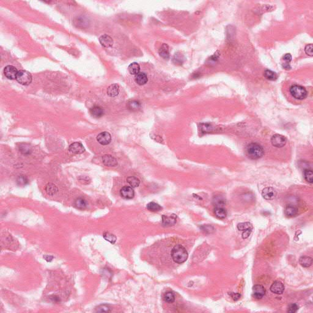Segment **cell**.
Here are the masks:
<instances>
[{"label": "cell", "instance_id": "6da1fadb", "mask_svg": "<svg viewBox=\"0 0 313 313\" xmlns=\"http://www.w3.org/2000/svg\"><path fill=\"white\" fill-rule=\"evenodd\" d=\"M171 257L173 261L177 264H182L188 258V253L186 249L181 245H177L171 251Z\"/></svg>", "mask_w": 313, "mask_h": 313}, {"label": "cell", "instance_id": "7a4b0ae2", "mask_svg": "<svg viewBox=\"0 0 313 313\" xmlns=\"http://www.w3.org/2000/svg\"><path fill=\"white\" fill-rule=\"evenodd\" d=\"M246 153L250 159L258 160L264 156V150L259 144L252 143L247 146Z\"/></svg>", "mask_w": 313, "mask_h": 313}, {"label": "cell", "instance_id": "3957f363", "mask_svg": "<svg viewBox=\"0 0 313 313\" xmlns=\"http://www.w3.org/2000/svg\"><path fill=\"white\" fill-rule=\"evenodd\" d=\"M292 96L297 100H303L307 97L308 92L305 88L299 85H293L290 88Z\"/></svg>", "mask_w": 313, "mask_h": 313}, {"label": "cell", "instance_id": "277c9868", "mask_svg": "<svg viewBox=\"0 0 313 313\" xmlns=\"http://www.w3.org/2000/svg\"><path fill=\"white\" fill-rule=\"evenodd\" d=\"M16 80L21 85H28L32 81V75L28 71L20 70L17 74Z\"/></svg>", "mask_w": 313, "mask_h": 313}, {"label": "cell", "instance_id": "5b68a950", "mask_svg": "<svg viewBox=\"0 0 313 313\" xmlns=\"http://www.w3.org/2000/svg\"><path fill=\"white\" fill-rule=\"evenodd\" d=\"M271 143L275 147H282L286 144V139L283 135L275 134L272 137Z\"/></svg>", "mask_w": 313, "mask_h": 313}, {"label": "cell", "instance_id": "8992f818", "mask_svg": "<svg viewBox=\"0 0 313 313\" xmlns=\"http://www.w3.org/2000/svg\"><path fill=\"white\" fill-rule=\"evenodd\" d=\"M266 290L263 286L257 285L253 287V296L256 299H261L265 294Z\"/></svg>", "mask_w": 313, "mask_h": 313}, {"label": "cell", "instance_id": "52a82bcc", "mask_svg": "<svg viewBox=\"0 0 313 313\" xmlns=\"http://www.w3.org/2000/svg\"><path fill=\"white\" fill-rule=\"evenodd\" d=\"M18 72L17 69L13 65H7L4 69L5 76L10 80L16 79Z\"/></svg>", "mask_w": 313, "mask_h": 313}, {"label": "cell", "instance_id": "ba28073f", "mask_svg": "<svg viewBox=\"0 0 313 313\" xmlns=\"http://www.w3.org/2000/svg\"><path fill=\"white\" fill-rule=\"evenodd\" d=\"M262 196L266 200H273L276 196V192L273 187H266L262 190Z\"/></svg>", "mask_w": 313, "mask_h": 313}, {"label": "cell", "instance_id": "9c48e42d", "mask_svg": "<svg viewBox=\"0 0 313 313\" xmlns=\"http://www.w3.org/2000/svg\"><path fill=\"white\" fill-rule=\"evenodd\" d=\"M120 195L124 199H131L134 197L135 192L132 187L129 186H125L121 189Z\"/></svg>", "mask_w": 313, "mask_h": 313}, {"label": "cell", "instance_id": "30bf717a", "mask_svg": "<svg viewBox=\"0 0 313 313\" xmlns=\"http://www.w3.org/2000/svg\"><path fill=\"white\" fill-rule=\"evenodd\" d=\"M97 140L102 145H108L111 141V136L108 132L104 131L98 135Z\"/></svg>", "mask_w": 313, "mask_h": 313}, {"label": "cell", "instance_id": "8fae6325", "mask_svg": "<svg viewBox=\"0 0 313 313\" xmlns=\"http://www.w3.org/2000/svg\"><path fill=\"white\" fill-rule=\"evenodd\" d=\"M69 151L75 154H81L85 152V149L83 145L81 143L75 142L69 146Z\"/></svg>", "mask_w": 313, "mask_h": 313}, {"label": "cell", "instance_id": "7c38bea8", "mask_svg": "<svg viewBox=\"0 0 313 313\" xmlns=\"http://www.w3.org/2000/svg\"><path fill=\"white\" fill-rule=\"evenodd\" d=\"M270 290L274 294H281L285 290V286L281 281H276L271 286Z\"/></svg>", "mask_w": 313, "mask_h": 313}, {"label": "cell", "instance_id": "4fadbf2b", "mask_svg": "<svg viewBox=\"0 0 313 313\" xmlns=\"http://www.w3.org/2000/svg\"><path fill=\"white\" fill-rule=\"evenodd\" d=\"M103 163L106 167H113L117 165L116 159L111 155H105L102 156Z\"/></svg>", "mask_w": 313, "mask_h": 313}, {"label": "cell", "instance_id": "5bb4252c", "mask_svg": "<svg viewBox=\"0 0 313 313\" xmlns=\"http://www.w3.org/2000/svg\"><path fill=\"white\" fill-rule=\"evenodd\" d=\"M99 42L102 46L106 48L111 47L113 45V39L107 34H104L100 36V38H99Z\"/></svg>", "mask_w": 313, "mask_h": 313}, {"label": "cell", "instance_id": "9a60e30c", "mask_svg": "<svg viewBox=\"0 0 313 313\" xmlns=\"http://www.w3.org/2000/svg\"><path fill=\"white\" fill-rule=\"evenodd\" d=\"M177 217L175 215H172L171 216L163 215L162 217V223L163 224L166 226H171L174 225L176 223Z\"/></svg>", "mask_w": 313, "mask_h": 313}, {"label": "cell", "instance_id": "2e32d148", "mask_svg": "<svg viewBox=\"0 0 313 313\" xmlns=\"http://www.w3.org/2000/svg\"><path fill=\"white\" fill-rule=\"evenodd\" d=\"M120 91L119 86L117 84H113L110 85L107 90V94L110 97H115L119 94Z\"/></svg>", "mask_w": 313, "mask_h": 313}, {"label": "cell", "instance_id": "e0dca14e", "mask_svg": "<svg viewBox=\"0 0 313 313\" xmlns=\"http://www.w3.org/2000/svg\"><path fill=\"white\" fill-rule=\"evenodd\" d=\"M90 113L93 117L99 118L102 117L104 115V111L101 107L98 106H94L90 109Z\"/></svg>", "mask_w": 313, "mask_h": 313}, {"label": "cell", "instance_id": "ac0fdd59", "mask_svg": "<svg viewBox=\"0 0 313 313\" xmlns=\"http://www.w3.org/2000/svg\"><path fill=\"white\" fill-rule=\"evenodd\" d=\"M148 78L147 75L144 72H140L135 77V81L139 85H144L147 83Z\"/></svg>", "mask_w": 313, "mask_h": 313}, {"label": "cell", "instance_id": "d6986e66", "mask_svg": "<svg viewBox=\"0 0 313 313\" xmlns=\"http://www.w3.org/2000/svg\"><path fill=\"white\" fill-rule=\"evenodd\" d=\"M214 212H215V216L219 219L225 218L228 215V212H227L226 210L223 208L222 207H219V206L217 207L215 209Z\"/></svg>", "mask_w": 313, "mask_h": 313}, {"label": "cell", "instance_id": "ffe728a7", "mask_svg": "<svg viewBox=\"0 0 313 313\" xmlns=\"http://www.w3.org/2000/svg\"><path fill=\"white\" fill-rule=\"evenodd\" d=\"M45 192L49 195L53 196L55 195L58 191V187L52 183H49L45 186Z\"/></svg>", "mask_w": 313, "mask_h": 313}, {"label": "cell", "instance_id": "44dd1931", "mask_svg": "<svg viewBox=\"0 0 313 313\" xmlns=\"http://www.w3.org/2000/svg\"><path fill=\"white\" fill-rule=\"evenodd\" d=\"M300 264L303 267H309L313 264V259L309 256H301L299 259Z\"/></svg>", "mask_w": 313, "mask_h": 313}, {"label": "cell", "instance_id": "7402d4cb", "mask_svg": "<svg viewBox=\"0 0 313 313\" xmlns=\"http://www.w3.org/2000/svg\"><path fill=\"white\" fill-rule=\"evenodd\" d=\"M285 212L286 215L287 217H292L295 216L297 214L298 210L295 207H294L292 205H288L285 208Z\"/></svg>", "mask_w": 313, "mask_h": 313}, {"label": "cell", "instance_id": "603a6c76", "mask_svg": "<svg viewBox=\"0 0 313 313\" xmlns=\"http://www.w3.org/2000/svg\"><path fill=\"white\" fill-rule=\"evenodd\" d=\"M129 71L130 74L133 75H136L140 73V66L137 63H132L129 66Z\"/></svg>", "mask_w": 313, "mask_h": 313}, {"label": "cell", "instance_id": "cb8c5ba5", "mask_svg": "<svg viewBox=\"0 0 313 313\" xmlns=\"http://www.w3.org/2000/svg\"><path fill=\"white\" fill-rule=\"evenodd\" d=\"M159 54L161 57L163 58L167 59L169 58L170 54H169V49H168V46L167 44H163L162 47L159 50Z\"/></svg>", "mask_w": 313, "mask_h": 313}, {"label": "cell", "instance_id": "d4e9b609", "mask_svg": "<svg viewBox=\"0 0 313 313\" xmlns=\"http://www.w3.org/2000/svg\"><path fill=\"white\" fill-rule=\"evenodd\" d=\"M75 206L78 209L83 210L85 209L86 207V201L83 199L82 198H78L75 199V203H74Z\"/></svg>", "mask_w": 313, "mask_h": 313}, {"label": "cell", "instance_id": "484cf974", "mask_svg": "<svg viewBox=\"0 0 313 313\" xmlns=\"http://www.w3.org/2000/svg\"><path fill=\"white\" fill-rule=\"evenodd\" d=\"M127 182L129 183V185H131V187H133V188L138 187L139 185H140V180L137 177H134V176L129 177L127 179Z\"/></svg>", "mask_w": 313, "mask_h": 313}, {"label": "cell", "instance_id": "4316f807", "mask_svg": "<svg viewBox=\"0 0 313 313\" xmlns=\"http://www.w3.org/2000/svg\"><path fill=\"white\" fill-rule=\"evenodd\" d=\"M237 228L239 231H246L248 229H252L253 226L249 222H245V223H239L237 225Z\"/></svg>", "mask_w": 313, "mask_h": 313}, {"label": "cell", "instance_id": "83f0119b", "mask_svg": "<svg viewBox=\"0 0 313 313\" xmlns=\"http://www.w3.org/2000/svg\"><path fill=\"white\" fill-rule=\"evenodd\" d=\"M264 77L267 80L274 81V80H276L277 78V74L274 71H272L270 70L267 69L264 72Z\"/></svg>", "mask_w": 313, "mask_h": 313}, {"label": "cell", "instance_id": "f1b7e54d", "mask_svg": "<svg viewBox=\"0 0 313 313\" xmlns=\"http://www.w3.org/2000/svg\"><path fill=\"white\" fill-rule=\"evenodd\" d=\"M147 209L151 212H158L162 209V207L154 202H151L147 205Z\"/></svg>", "mask_w": 313, "mask_h": 313}, {"label": "cell", "instance_id": "f546056e", "mask_svg": "<svg viewBox=\"0 0 313 313\" xmlns=\"http://www.w3.org/2000/svg\"><path fill=\"white\" fill-rule=\"evenodd\" d=\"M128 107L131 110L137 111L140 108L141 104L139 102H138L136 100H131L129 102Z\"/></svg>", "mask_w": 313, "mask_h": 313}, {"label": "cell", "instance_id": "4dcf8cb0", "mask_svg": "<svg viewBox=\"0 0 313 313\" xmlns=\"http://www.w3.org/2000/svg\"><path fill=\"white\" fill-rule=\"evenodd\" d=\"M104 238L105 239L106 241L110 242L112 244H115V242H116V239H117L115 235L112 234H111L110 233H104Z\"/></svg>", "mask_w": 313, "mask_h": 313}, {"label": "cell", "instance_id": "1f68e13d", "mask_svg": "<svg viewBox=\"0 0 313 313\" xmlns=\"http://www.w3.org/2000/svg\"><path fill=\"white\" fill-rule=\"evenodd\" d=\"M304 177L305 180L309 183L313 182V171L311 170H306L304 172Z\"/></svg>", "mask_w": 313, "mask_h": 313}, {"label": "cell", "instance_id": "d6a6232c", "mask_svg": "<svg viewBox=\"0 0 313 313\" xmlns=\"http://www.w3.org/2000/svg\"><path fill=\"white\" fill-rule=\"evenodd\" d=\"M163 299L166 302L168 303H172L175 301V295L171 292H167L164 295Z\"/></svg>", "mask_w": 313, "mask_h": 313}, {"label": "cell", "instance_id": "836d02e7", "mask_svg": "<svg viewBox=\"0 0 313 313\" xmlns=\"http://www.w3.org/2000/svg\"><path fill=\"white\" fill-rule=\"evenodd\" d=\"M17 183L18 185L25 186L28 183V178L24 175L19 176L17 179Z\"/></svg>", "mask_w": 313, "mask_h": 313}, {"label": "cell", "instance_id": "e575fe53", "mask_svg": "<svg viewBox=\"0 0 313 313\" xmlns=\"http://www.w3.org/2000/svg\"><path fill=\"white\" fill-rule=\"evenodd\" d=\"M96 311L108 313V312L111 311V308L107 305H100L96 308Z\"/></svg>", "mask_w": 313, "mask_h": 313}, {"label": "cell", "instance_id": "d590c367", "mask_svg": "<svg viewBox=\"0 0 313 313\" xmlns=\"http://www.w3.org/2000/svg\"><path fill=\"white\" fill-rule=\"evenodd\" d=\"M20 150L21 152L23 154H29L31 153V147L29 146L27 144H23V146H22L20 147Z\"/></svg>", "mask_w": 313, "mask_h": 313}, {"label": "cell", "instance_id": "8d00e7d4", "mask_svg": "<svg viewBox=\"0 0 313 313\" xmlns=\"http://www.w3.org/2000/svg\"><path fill=\"white\" fill-rule=\"evenodd\" d=\"M298 310H299L298 305L295 303H292V304L289 305V306H288L287 312L288 313H294L297 312Z\"/></svg>", "mask_w": 313, "mask_h": 313}, {"label": "cell", "instance_id": "74e56055", "mask_svg": "<svg viewBox=\"0 0 313 313\" xmlns=\"http://www.w3.org/2000/svg\"><path fill=\"white\" fill-rule=\"evenodd\" d=\"M313 45L312 44H308L307 45L306 47H305V53L310 56H313Z\"/></svg>", "mask_w": 313, "mask_h": 313}, {"label": "cell", "instance_id": "f35d334b", "mask_svg": "<svg viewBox=\"0 0 313 313\" xmlns=\"http://www.w3.org/2000/svg\"><path fill=\"white\" fill-rule=\"evenodd\" d=\"M79 181L83 184H88L90 182V179L87 176H81L79 177Z\"/></svg>", "mask_w": 313, "mask_h": 313}, {"label": "cell", "instance_id": "ab89813d", "mask_svg": "<svg viewBox=\"0 0 313 313\" xmlns=\"http://www.w3.org/2000/svg\"><path fill=\"white\" fill-rule=\"evenodd\" d=\"M251 231L252 229H248V230H246V231H244V232L242 233V238L244 239H247L248 237L249 236V235L251 234Z\"/></svg>", "mask_w": 313, "mask_h": 313}, {"label": "cell", "instance_id": "60d3db41", "mask_svg": "<svg viewBox=\"0 0 313 313\" xmlns=\"http://www.w3.org/2000/svg\"><path fill=\"white\" fill-rule=\"evenodd\" d=\"M283 59L287 62V63H289L292 60V56L289 53H286L284 56H283Z\"/></svg>", "mask_w": 313, "mask_h": 313}, {"label": "cell", "instance_id": "b9f144b4", "mask_svg": "<svg viewBox=\"0 0 313 313\" xmlns=\"http://www.w3.org/2000/svg\"><path fill=\"white\" fill-rule=\"evenodd\" d=\"M229 295H231L233 300L235 301L239 300L240 298V294L239 293H231L229 294Z\"/></svg>", "mask_w": 313, "mask_h": 313}, {"label": "cell", "instance_id": "7bdbcfd3", "mask_svg": "<svg viewBox=\"0 0 313 313\" xmlns=\"http://www.w3.org/2000/svg\"><path fill=\"white\" fill-rule=\"evenodd\" d=\"M44 258L48 262H51L53 259V256H49V255H45V256H44Z\"/></svg>", "mask_w": 313, "mask_h": 313}, {"label": "cell", "instance_id": "ee69618b", "mask_svg": "<svg viewBox=\"0 0 313 313\" xmlns=\"http://www.w3.org/2000/svg\"><path fill=\"white\" fill-rule=\"evenodd\" d=\"M283 67L286 69H290V65L288 63H285L283 64Z\"/></svg>", "mask_w": 313, "mask_h": 313}]
</instances>
